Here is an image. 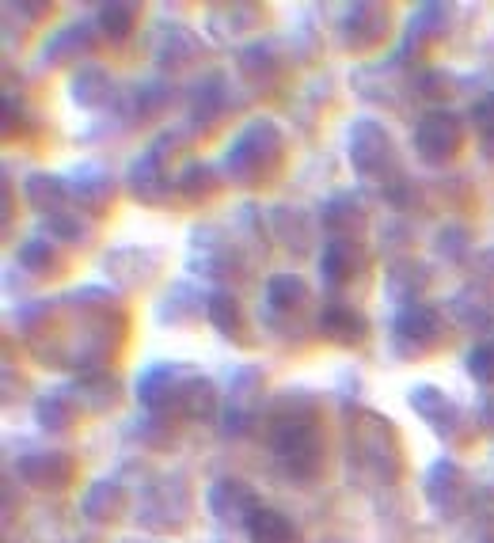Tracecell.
<instances>
[{
	"instance_id": "obj_1",
	"label": "cell",
	"mask_w": 494,
	"mask_h": 543,
	"mask_svg": "<svg viewBox=\"0 0 494 543\" xmlns=\"http://www.w3.org/2000/svg\"><path fill=\"white\" fill-rule=\"evenodd\" d=\"M278 160H282V137H278V130L270 122H255L228 149L225 168L236 183H263V175H270V171L278 168Z\"/></svg>"
},
{
	"instance_id": "obj_2",
	"label": "cell",
	"mask_w": 494,
	"mask_h": 543,
	"mask_svg": "<svg viewBox=\"0 0 494 543\" xmlns=\"http://www.w3.org/2000/svg\"><path fill=\"white\" fill-rule=\"evenodd\" d=\"M274 449L278 456L285 460V468L293 471V475H301V479H312L323 464V441L316 426L308 422V418H282V426L274 433Z\"/></svg>"
},
{
	"instance_id": "obj_3",
	"label": "cell",
	"mask_w": 494,
	"mask_h": 543,
	"mask_svg": "<svg viewBox=\"0 0 494 543\" xmlns=\"http://www.w3.org/2000/svg\"><path fill=\"white\" fill-rule=\"evenodd\" d=\"M464 145V122L453 111H430L418 118L415 126V149L426 164H445L453 160Z\"/></svg>"
},
{
	"instance_id": "obj_4",
	"label": "cell",
	"mask_w": 494,
	"mask_h": 543,
	"mask_svg": "<svg viewBox=\"0 0 494 543\" xmlns=\"http://www.w3.org/2000/svg\"><path fill=\"white\" fill-rule=\"evenodd\" d=\"M350 160H354V168L361 175H384V168L396 164V149H392L388 130L380 122H373V118L358 122L350 130Z\"/></svg>"
},
{
	"instance_id": "obj_5",
	"label": "cell",
	"mask_w": 494,
	"mask_h": 543,
	"mask_svg": "<svg viewBox=\"0 0 494 543\" xmlns=\"http://www.w3.org/2000/svg\"><path fill=\"white\" fill-rule=\"evenodd\" d=\"M441 342V316L426 304H407L396 316V346L399 354H426Z\"/></svg>"
},
{
	"instance_id": "obj_6",
	"label": "cell",
	"mask_w": 494,
	"mask_h": 543,
	"mask_svg": "<svg viewBox=\"0 0 494 543\" xmlns=\"http://www.w3.org/2000/svg\"><path fill=\"white\" fill-rule=\"evenodd\" d=\"M16 471L38 490H61L73 483L76 464L65 452H27V456H19Z\"/></svg>"
},
{
	"instance_id": "obj_7",
	"label": "cell",
	"mask_w": 494,
	"mask_h": 543,
	"mask_svg": "<svg viewBox=\"0 0 494 543\" xmlns=\"http://www.w3.org/2000/svg\"><path fill=\"white\" fill-rule=\"evenodd\" d=\"M209 509L221 517V521H251V513H255V494L247 487L244 479H217L206 494Z\"/></svg>"
},
{
	"instance_id": "obj_8",
	"label": "cell",
	"mask_w": 494,
	"mask_h": 543,
	"mask_svg": "<svg viewBox=\"0 0 494 543\" xmlns=\"http://www.w3.org/2000/svg\"><path fill=\"white\" fill-rule=\"evenodd\" d=\"M464 494H468V479H464L460 464L437 460L434 468H430V475H426V498L434 502V509L453 513V509L464 502Z\"/></svg>"
},
{
	"instance_id": "obj_9",
	"label": "cell",
	"mask_w": 494,
	"mask_h": 543,
	"mask_svg": "<svg viewBox=\"0 0 494 543\" xmlns=\"http://www.w3.org/2000/svg\"><path fill=\"white\" fill-rule=\"evenodd\" d=\"M320 327L331 342H342V346H354V342L365 338V316L354 312L350 304H327L320 316Z\"/></svg>"
},
{
	"instance_id": "obj_10",
	"label": "cell",
	"mask_w": 494,
	"mask_h": 543,
	"mask_svg": "<svg viewBox=\"0 0 494 543\" xmlns=\"http://www.w3.org/2000/svg\"><path fill=\"white\" fill-rule=\"evenodd\" d=\"M320 274L327 285H346L358 274V247L354 240H327L320 255Z\"/></svg>"
},
{
	"instance_id": "obj_11",
	"label": "cell",
	"mask_w": 494,
	"mask_h": 543,
	"mask_svg": "<svg viewBox=\"0 0 494 543\" xmlns=\"http://www.w3.org/2000/svg\"><path fill=\"white\" fill-rule=\"evenodd\" d=\"M130 183H133V194H137L141 202H160L171 190V179L160 171V156H156V152H145L141 160H133Z\"/></svg>"
},
{
	"instance_id": "obj_12",
	"label": "cell",
	"mask_w": 494,
	"mask_h": 543,
	"mask_svg": "<svg viewBox=\"0 0 494 543\" xmlns=\"http://www.w3.org/2000/svg\"><path fill=\"white\" fill-rule=\"evenodd\" d=\"M244 528H247V536H251V543H297V528H293V521H289L285 513H278V509L259 506Z\"/></svg>"
},
{
	"instance_id": "obj_13",
	"label": "cell",
	"mask_w": 494,
	"mask_h": 543,
	"mask_svg": "<svg viewBox=\"0 0 494 543\" xmlns=\"http://www.w3.org/2000/svg\"><path fill=\"white\" fill-rule=\"evenodd\" d=\"M69 190H73L76 202H80L84 209H92V213H103L114 198L111 175H107V171H99V168H84L80 175H76V183Z\"/></svg>"
},
{
	"instance_id": "obj_14",
	"label": "cell",
	"mask_w": 494,
	"mask_h": 543,
	"mask_svg": "<svg viewBox=\"0 0 494 543\" xmlns=\"http://www.w3.org/2000/svg\"><path fill=\"white\" fill-rule=\"evenodd\" d=\"M35 414L46 430H69L76 422V414H80V399L73 392H65V388H57V392L38 399Z\"/></svg>"
},
{
	"instance_id": "obj_15",
	"label": "cell",
	"mask_w": 494,
	"mask_h": 543,
	"mask_svg": "<svg viewBox=\"0 0 494 543\" xmlns=\"http://www.w3.org/2000/svg\"><path fill=\"white\" fill-rule=\"evenodd\" d=\"M122 509H126V490H122V483H114V479H99L84 494V513L92 521H114Z\"/></svg>"
},
{
	"instance_id": "obj_16",
	"label": "cell",
	"mask_w": 494,
	"mask_h": 543,
	"mask_svg": "<svg viewBox=\"0 0 494 543\" xmlns=\"http://www.w3.org/2000/svg\"><path fill=\"white\" fill-rule=\"evenodd\" d=\"M23 194H27V202H31L35 209H42V213L50 209V213L57 217L61 206L69 202V194H73V190H69L65 179H57V175H31V179H27V187H23Z\"/></svg>"
},
{
	"instance_id": "obj_17",
	"label": "cell",
	"mask_w": 494,
	"mask_h": 543,
	"mask_svg": "<svg viewBox=\"0 0 494 543\" xmlns=\"http://www.w3.org/2000/svg\"><path fill=\"white\" fill-rule=\"evenodd\" d=\"M445 35V8L441 4H426V8H418V16L411 19V31H407V50L415 46L418 50H426L430 42H437V38ZM403 50V54H407Z\"/></svg>"
},
{
	"instance_id": "obj_18",
	"label": "cell",
	"mask_w": 494,
	"mask_h": 543,
	"mask_svg": "<svg viewBox=\"0 0 494 543\" xmlns=\"http://www.w3.org/2000/svg\"><path fill=\"white\" fill-rule=\"evenodd\" d=\"M304 300H308V285L297 274H278L266 285V304L278 308V312H293V308H301Z\"/></svg>"
},
{
	"instance_id": "obj_19",
	"label": "cell",
	"mask_w": 494,
	"mask_h": 543,
	"mask_svg": "<svg viewBox=\"0 0 494 543\" xmlns=\"http://www.w3.org/2000/svg\"><path fill=\"white\" fill-rule=\"evenodd\" d=\"M426 281H430V274H426L422 266H396V270H388V281H384V285H388V293L396 300H403V308H407V304H418Z\"/></svg>"
},
{
	"instance_id": "obj_20",
	"label": "cell",
	"mask_w": 494,
	"mask_h": 543,
	"mask_svg": "<svg viewBox=\"0 0 494 543\" xmlns=\"http://www.w3.org/2000/svg\"><path fill=\"white\" fill-rule=\"evenodd\" d=\"M361 221H365V213L354 198H335V202L323 206V225L335 232V240H350V232L361 228Z\"/></svg>"
},
{
	"instance_id": "obj_21",
	"label": "cell",
	"mask_w": 494,
	"mask_h": 543,
	"mask_svg": "<svg viewBox=\"0 0 494 543\" xmlns=\"http://www.w3.org/2000/svg\"><path fill=\"white\" fill-rule=\"evenodd\" d=\"M133 27H137V4H103L99 8V31L111 42L130 38Z\"/></svg>"
},
{
	"instance_id": "obj_22",
	"label": "cell",
	"mask_w": 494,
	"mask_h": 543,
	"mask_svg": "<svg viewBox=\"0 0 494 543\" xmlns=\"http://www.w3.org/2000/svg\"><path fill=\"white\" fill-rule=\"evenodd\" d=\"M407 399H411V407H415L426 422H434V426H441V418H445V414H453V407H449L445 392H441V388H434V384H415Z\"/></svg>"
},
{
	"instance_id": "obj_23",
	"label": "cell",
	"mask_w": 494,
	"mask_h": 543,
	"mask_svg": "<svg viewBox=\"0 0 494 543\" xmlns=\"http://www.w3.org/2000/svg\"><path fill=\"white\" fill-rule=\"evenodd\" d=\"M183 414H187V418H209V414H217V392H213L209 380L190 376L187 392H183Z\"/></svg>"
},
{
	"instance_id": "obj_24",
	"label": "cell",
	"mask_w": 494,
	"mask_h": 543,
	"mask_svg": "<svg viewBox=\"0 0 494 543\" xmlns=\"http://www.w3.org/2000/svg\"><path fill=\"white\" fill-rule=\"evenodd\" d=\"M206 316L213 327H221L225 335L232 331H240V323H244V312H240V300L232 297V293H213L206 300Z\"/></svg>"
},
{
	"instance_id": "obj_25",
	"label": "cell",
	"mask_w": 494,
	"mask_h": 543,
	"mask_svg": "<svg viewBox=\"0 0 494 543\" xmlns=\"http://www.w3.org/2000/svg\"><path fill=\"white\" fill-rule=\"evenodd\" d=\"M73 95L76 103H84V107H99V103L111 99V76L103 73V69H80Z\"/></svg>"
},
{
	"instance_id": "obj_26",
	"label": "cell",
	"mask_w": 494,
	"mask_h": 543,
	"mask_svg": "<svg viewBox=\"0 0 494 543\" xmlns=\"http://www.w3.org/2000/svg\"><path fill=\"white\" fill-rule=\"evenodd\" d=\"M179 190L187 194L190 202L209 198V194L217 190V183H213V168H209V164H190V168L183 171V179H179Z\"/></svg>"
},
{
	"instance_id": "obj_27",
	"label": "cell",
	"mask_w": 494,
	"mask_h": 543,
	"mask_svg": "<svg viewBox=\"0 0 494 543\" xmlns=\"http://www.w3.org/2000/svg\"><path fill=\"white\" fill-rule=\"evenodd\" d=\"M95 42L88 35V27H80L76 23L73 31H65V35H57L50 46H46V57H54V61H65V57H76V50H92Z\"/></svg>"
},
{
	"instance_id": "obj_28",
	"label": "cell",
	"mask_w": 494,
	"mask_h": 543,
	"mask_svg": "<svg viewBox=\"0 0 494 543\" xmlns=\"http://www.w3.org/2000/svg\"><path fill=\"white\" fill-rule=\"evenodd\" d=\"M19 263L23 270H31V274H54V251H50V240H27V244L19 247Z\"/></svg>"
},
{
	"instance_id": "obj_29",
	"label": "cell",
	"mask_w": 494,
	"mask_h": 543,
	"mask_svg": "<svg viewBox=\"0 0 494 543\" xmlns=\"http://www.w3.org/2000/svg\"><path fill=\"white\" fill-rule=\"evenodd\" d=\"M240 69H244L247 80L263 84V76L278 73V61H274V54H270L266 46H251V50H244V57H240Z\"/></svg>"
},
{
	"instance_id": "obj_30",
	"label": "cell",
	"mask_w": 494,
	"mask_h": 543,
	"mask_svg": "<svg viewBox=\"0 0 494 543\" xmlns=\"http://www.w3.org/2000/svg\"><path fill=\"white\" fill-rule=\"evenodd\" d=\"M468 373H472L479 384H494V338L479 342L472 354H468Z\"/></svg>"
},
{
	"instance_id": "obj_31",
	"label": "cell",
	"mask_w": 494,
	"mask_h": 543,
	"mask_svg": "<svg viewBox=\"0 0 494 543\" xmlns=\"http://www.w3.org/2000/svg\"><path fill=\"white\" fill-rule=\"evenodd\" d=\"M50 232H57V236H61V240H69V244H80V240H84V225H80L76 217H69V213L50 217Z\"/></svg>"
},
{
	"instance_id": "obj_32",
	"label": "cell",
	"mask_w": 494,
	"mask_h": 543,
	"mask_svg": "<svg viewBox=\"0 0 494 543\" xmlns=\"http://www.w3.org/2000/svg\"><path fill=\"white\" fill-rule=\"evenodd\" d=\"M168 99H171V92L164 84H145V88L137 92V107H141V111H160Z\"/></svg>"
},
{
	"instance_id": "obj_33",
	"label": "cell",
	"mask_w": 494,
	"mask_h": 543,
	"mask_svg": "<svg viewBox=\"0 0 494 543\" xmlns=\"http://www.w3.org/2000/svg\"><path fill=\"white\" fill-rule=\"evenodd\" d=\"M221 430H225L228 437H244V433H251V411H244V407H228L225 426H221Z\"/></svg>"
},
{
	"instance_id": "obj_34",
	"label": "cell",
	"mask_w": 494,
	"mask_h": 543,
	"mask_svg": "<svg viewBox=\"0 0 494 543\" xmlns=\"http://www.w3.org/2000/svg\"><path fill=\"white\" fill-rule=\"evenodd\" d=\"M472 122H475V130H479V137L494 130V95H483V99L475 103V107H472Z\"/></svg>"
},
{
	"instance_id": "obj_35",
	"label": "cell",
	"mask_w": 494,
	"mask_h": 543,
	"mask_svg": "<svg viewBox=\"0 0 494 543\" xmlns=\"http://www.w3.org/2000/svg\"><path fill=\"white\" fill-rule=\"evenodd\" d=\"M464 247H468V240H464V228H449V232H441V240H437V251L441 255H464Z\"/></svg>"
},
{
	"instance_id": "obj_36",
	"label": "cell",
	"mask_w": 494,
	"mask_h": 543,
	"mask_svg": "<svg viewBox=\"0 0 494 543\" xmlns=\"http://www.w3.org/2000/svg\"><path fill=\"white\" fill-rule=\"evenodd\" d=\"M418 92L430 95V99H441V95H449V76L441 73H426L422 80H418Z\"/></svg>"
},
{
	"instance_id": "obj_37",
	"label": "cell",
	"mask_w": 494,
	"mask_h": 543,
	"mask_svg": "<svg viewBox=\"0 0 494 543\" xmlns=\"http://www.w3.org/2000/svg\"><path fill=\"white\" fill-rule=\"evenodd\" d=\"M483 156L494 164V130L491 133H483Z\"/></svg>"
},
{
	"instance_id": "obj_38",
	"label": "cell",
	"mask_w": 494,
	"mask_h": 543,
	"mask_svg": "<svg viewBox=\"0 0 494 543\" xmlns=\"http://www.w3.org/2000/svg\"><path fill=\"white\" fill-rule=\"evenodd\" d=\"M483 422H487V426H494V395L487 399V407H483Z\"/></svg>"
}]
</instances>
